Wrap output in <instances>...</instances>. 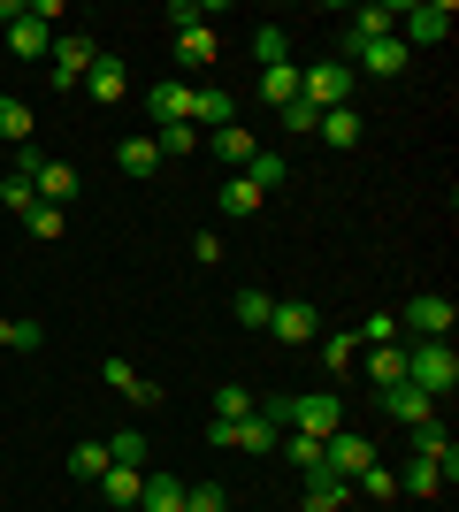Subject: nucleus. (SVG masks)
Returning a JSON list of instances; mask_svg holds the SVG:
<instances>
[{"label": "nucleus", "instance_id": "17", "mask_svg": "<svg viewBox=\"0 0 459 512\" xmlns=\"http://www.w3.org/2000/svg\"><path fill=\"white\" fill-rule=\"evenodd\" d=\"M115 169H123V176H153V169H161V146H153V138H138V130H131V138L115 146Z\"/></svg>", "mask_w": 459, "mask_h": 512}, {"label": "nucleus", "instance_id": "36", "mask_svg": "<svg viewBox=\"0 0 459 512\" xmlns=\"http://www.w3.org/2000/svg\"><path fill=\"white\" fill-rule=\"evenodd\" d=\"M0 207L31 214V207H39V184H31V176H16V169H8V176H0Z\"/></svg>", "mask_w": 459, "mask_h": 512}, {"label": "nucleus", "instance_id": "21", "mask_svg": "<svg viewBox=\"0 0 459 512\" xmlns=\"http://www.w3.org/2000/svg\"><path fill=\"white\" fill-rule=\"evenodd\" d=\"M276 444H284V428L268 421V413H245V421H238V444H230V451H276Z\"/></svg>", "mask_w": 459, "mask_h": 512}, {"label": "nucleus", "instance_id": "41", "mask_svg": "<svg viewBox=\"0 0 459 512\" xmlns=\"http://www.w3.org/2000/svg\"><path fill=\"white\" fill-rule=\"evenodd\" d=\"M268 314H276L268 291H238V321H245V329H268Z\"/></svg>", "mask_w": 459, "mask_h": 512}, {"label": "nucleus", "instance_id": "34", "mask_svg": "<svg viewBox=\"0 0 459 512\" xmlns=\"http://www.w3.org/2000/svg\"><path fill=\"white\" fill-rule=\"evenodd\" d=\"M108 467H115L108 444H77V451H69V474H77V482H100Z\"/></svg>", "mask_w": 459, "mask_h": 512}, {"label": "nucleus", "instance_id": "39", "mask_svg": "<svg viewBox=\"0 0 459 512\" xmlns=\"http://www.w3.org/2000/svg\"><path fill=\"white\" fill-rule=\"evenodd\" d=\"M222 214H261V192H253V184H245V176H230V184H222Z\"/></svg>", "mask_w": 459, "mask_h": 512}, {"label": "nucleus", "instance_id": "11", "mask_svg": "<svg viewBox=\"0 0 459 512\" xmlns=\"http://www.w3.org/2000/svg\"><path fill=\"white\" fill-rule=\"evenodd\" d=\"M314 329H322V314L306 299H276V314H268V337L276 344H314Z\"/></svg>", "mask_w": 459, "mask_h": 512}, {"label": "nucleus", "instance_id": "1", "mask_svg": "<svg viewBox=\"0 0 459 512\" xmlns=\"http://www.w3.org/2000/svg\"><path fill=\"white\" fill-rule=\"evenodd\" d=\"M261 413L276 428H299V436H337V428H345V406H337L329 390H291V398H268Z\"/></svg>", "mask_w": 459, "mask_h": 512}, {"label": "nucleus", "instance_id": "30", "mask_svg": "<svg viewBox=\"0 0 459 512\" xmlns=\"http://www.w3.org/2000/svg\"><path fill=\"white\" fill-rule=\"evenodd\" d=\"M153 146H161V161H184V153H199L207 138H199L192 123H169V130H153Z\"/></svg>", "mask_w": 459, "mask_h": 512}, {"label": "nucleus", "instance_id": "35", "mask_svg": "<svg viewBox=\"0 0 459 512\" xmlns=\"http://www.w3.org/2000/svg\"><path fill=\"white\" fill-rule=\"evenodd\" d=\"M69 192H77V169H62V161H46V169H39V199H46V207H62Z\"/></svg>", "mask_w": 459, "mask_h": 512}, {"label": "nucleus", "instance_id": "25", "mask_svg": "<svg viewBox=\"0 0 459 512\" xmlns=\"http://www.w3.org/2000/svg\"><path fill=\"white\" fill-rule=\"evenodd\" d=\"M398 490H406V497H437V490H444V474H437V467H429V459L414 451V459L398 467Z\"/></svg>", "mask_w": 459, "mask_h": 512}, {"label": "nucleus", "instance_id": "38", "mask_svg": "<svg viewBox=\"0 0 459 512\" xmlns=\"http://www.w3.org/2000/svg\"><path fill=\"white\" fill-rule=\"evenodd\" d=\"M352 497H383V505H391V497H398V474H391V467H368V474H352Z\"/></svg>", "mask_w": 459, "mask_h": 512}, {"label": "nucleus", "instance_id": "24", "mask_svg": "<svg viewBox=\"0 0 459 512\" xmlns=\"http://www.w3.org/2000/svg\"><path fill=\"white\" fill-rule=\"evenodd\" d=\"M276 459H291L299 474L322 467V436H299V428H284V444H276Z\"/></svg>", "mask_w": 459, "mask_h": 512}, {"label": "nucleus", "instance_id": "19", "mask_svg": "<svg viewBox=\"0 0 459 512\" xmlns=\"http://www.w3.org/2000/svg\"><path fill=\"white\" fill-rule=\"evenodd\" d=\"M238 176H245V184H253L261 199H268V192H284V176H291V169H284V153H253V161H245Z\"/></svg>", "mask_w": 459, "mask_h": 512}, {"label": "nucleus", "instance_id": "10", "mask_svg": "<svg viewBox=\"0 0 459 512\" xmlns=\"http://www.w3.org/2000/svg\"><path fill=\"white\" fill-rule=\"evenodd\" d=\"M322 467L329 474H368L375 444H368V436H352V428H337V436H322Z\"/></svg>", "mask_w": 459, "mask_h": 512}, {"label": "nucleus", "instance_id": "22", "mask_svg": "<svg viewBox=\"0 0 459 512\" xmlns=\"http://www.w3.org/2000/svg\"><path fill=\"white\" fill-rule=\"evenodd\" d=\"M138 490H146V467H108L100 474V497H108V505H138Z\"/></svg>", "mask_w": 459, "mask_h": 512}, {"label": "nucleus", "instance_id": "9", "mask_svg": "<svg viewBox=\"0 0 459 512\" xmlns=\"http://www.w3.org/2000/svg\"><path fill=\"white\" fill-rule=\"evenodd\" d=\"M375 406L391 413L398 428H437V398H429V390H414V383H391V390H375Z\"/></svg>", "mask_w": 459, "mask_h": 512}, {"label": "nucleus", "instance_id": "29", "mask_svg": "<svg viewBox=\"0 0 459 512\" xmlns=\"http://www.w3.org/2000/svg\"><path fill=\"white\" fill-rule=\"evenodd\" d=\"M176 54H184V69H207V62H215V31H207V23L176 31Z\"/></svg>", "mask_w": 459, "mask_h": 512}, {"label": "nucleus", "instance_id": "44", "mask_svg": "<svg viewBox=\"0 0 459 512\" xmlns=\"http://www.w3.org/2000/svg\"><path fill=\"white\" fill-rule=\"evenodd\" d=\"M276 123H284L291 138H314V107H306V100H291V107H276Z\"/></svg>", "mask_w": 459, "mask_h": 512}, {"label": "nucleus", "instance_id": "26", "mask_svg": "<svg viewBox=\"0 0 459 512\" xmlns=\"http://www.w3.org/2000/svg\"><path fill=\"white\" fill-rule=\"evenodd\" d=\"M245 413H261V390L222 383V390H215V421H245Z\"/></svg>", "mask_w": 459, "mask_h": 512}, {"label": "nucleus", "instance_id": "12", "mask_svg": "<svg viewBox=\"0 0 459 512\" xmlns=\"http://www.w3.org/2000/svg\"><path fill=\"white\" fill-rule=\"evenodd\" d=\"M100 375H108V390H115V398H131L138 413H146V406H161V390H153L146 375H138V367L123 360V352H108V360H100Z\"/></svg>", "mask_w": 459, "mask_h": 512}, {"label": "nucleus", "instance_id": "20", "mask_svg": "<svg viewBox=\"0 0 459 512\" xmlns=\"http://www.w3.org/2000/svg\"><path fill=\"white\" fill-rule=\"evenodd\" d=\"M368 375H375V390L406 383V344H368Z\"/></svg>", "mask_w": 459, "mask_h": 512}, {"label": "nucleus", "instance_id": "7", "mask_svg": "<svg viewBox=\"0 0 459 512\" xmlns=\"http://www.w3.org/2000/svg\"><path fill=\"white\" fill-rule=\"evenodd\" d=\"M459 321V306L444 299V291H421V299H406V314H398V329H414L421 344H444V329Z\"/></svg>", "mask_w": 459, "mask_h": 512}, {"label": "nucleus", "instance_id": "18", "mask_svg": "<svg viewBox=\"0 0 459 512\" xmlns=\"http://www.w3.org/2000/svg\"><path fill=\"white\" fill-rule=\"evenodd\" d=\"M314 138H322V146H360V115H352V107H329V115H314Z\"/></svg>", "mask_w": 459, "mask_h": 512}, {"label": "nucleus", "instance_id": "6", "mask_svg": "<svg viewBox=\"0 0 459 512\" xmlns=\"http://www.w3.org/2000/svg\"><path fill=\"white\" fill-rule=\"evenodd\" d=\"M0 23H8V54H16V62H46V54H54V31L31 23L23 0H0Z\"/></svg>", "mask_w": 459, "mask_h": 512}, {"label": "nucleus", "instance_id": "47", "mask_svg": "<svg viewBox=\"0 0 459 512\" xmlns=\"http://www.w3.org/2000/svg\"><path fill=\"white\" fill-rule=\"evenodd\" d=\"M192 253H199V268H215V260H222V237H215V230H199V237H192Z\"/></svg>", "mask_w": 459, "mask_h": 512}, {"label": "nucleus", "instance_id": "32", "mask_svg": "<svg viewBox=\"0 0 459 512\" xmlns=\"http://www.w3.org/2000/svg\"><path fill=\"white\" fill-rule=\"evenodd\" d=\"M39 344H46L39 321H8V314H0V352H39Z\"/></svg>", "mask_w": 459, "mask_h": 512}, {"label": "nucleus", "instance_id": "45", "mask_svg": "<svg viewBox=\"0 0 459 512\" xmlns=\"http://www.w3.org/2000/svg\"><path fill=\"white\" fill-rule=\"evenodd\" d=\"M352 360H360V337H352V329H345V337H329V367H352Z\"/></svg>", "mask_w": 459, "mask_h": 512}, {"label": "nucleus", "instance_id": "13", "mask_svg": "<svg viewBox=\"0 0 459 512\" xmlns=\"http://www.w3.org/2000/svg\"><path fill=\"white\" fill-rule=\"evenodd\" d=\"M306 512H352V474L314 467L306 474Z\"/></svg>", "mask_w": 459, "mask_h": 512}, {"label": "nucleus", "instance_id": "23", "mask_svg": "<svg viewBox=\"0 0 459 512\" xmlns=\"http://www.w3.org/2000/svg\"><path fill=\"white\" fill-rule=\"evenodd\" d=\"M138 505H146V512H184V482H176V474H146Z\"/></svg>", "mask_w": 459, "mask_h": 512}, {"label": "nucleus", "instance_id": "42", "mask_svg": "<svg viewBox=\"0 0 459 512\" xmlns=\"http://www.w3.org/2000/svg\"><path fill=\"white\" fill-rule=\"evenodd\" d=\"M23 230H31V237H46V245H54V237H62V207H46V199H39V207L23 214Z\"/></svg>", "mask_w": 459, "mask_h": 512}, {"label": "nucleus", "instance_id": "40", "mask_svg": "<svg viewBox=\"0 0 459 512\" xmlns=\"http://www.w3.org/2000/svg\"><path fill=\"white\" fill-rule=\"evenodd\" d=\"M222 505H230L222 482H184V512H222Z\"/></svg>", "mask_w": 459, "mask_h": 512}, {"label": "nucleus", "instance_id": "33", "mask_svg": "<svg viewBox=\"0 0 459 512\" xmlns=\"http://www.w3.org/2000/svg\"><path fill=\"white\" fill-rule=\"evenodd\" d=\"M253 62H261V69L291 62V46H284V31H276V23H253Z\"/></svg>", "mask_w": 459, "mask_h": 512}, {"label": "nucleus", "instance_id": "37", "mask_svg": "<svg viewBox=\"0 0 459 512\" xmlns=\"http://www.w3.org/2000/svg\"><path fill=\"white\" fill-rule=\"evenodd\" d=\"M146 436H138V428H123V436H108V459H115V467H146Z\"/></svg>", "mask_w": 459, "mask_h": 512}, {"label": "nucleus", "instance_id": "3", "mask_svg": "<svg viewBox=\"0 0 459 512\" xmlns=\"http://www.w3.org/2000/svg\"><path fill=\"white\" fill-rule=\"evenodd\" d=\"M352 92H360L352 62H314V69H299V100L314 107V115H329V107H352Z\"/></svg>", "mask_w": 459, "mask_h": 512}, {"label": "nucleus", "instance_id": "4", "mask_svg": "<svg viewBox=\"0 0 459 512\" xmlns=\"http://www.w3.org/2000/svg\"><path fill=\"white\" fill-rule=\"evenodd\" d=\"M414 69V54H406V39H352V77H375V85H391V77H406Z\"/></svg>", "mask_w": 459, "mask_h": 512}, {"label": "nucleus", "instance_id": "46", "mask_svg": "<svg viewBox=\"0 0 459 512\" xmlns=\"http://www.w3.org/2000/svg\"><path fill=\"white\" fill-rule=\"evenodd\" d=\"M23 8H31V23H46V31H54V23H62V16H69L62 0H23Z\"/></svg>", "mask_w": 459, "mask_h": 512}, {"label": "nucleus", "instance_id": "16", "mask_svg": "<svg viewBox=\"0 0 459 512\" xmlns=\"http://www.w3.org/2000/svg\"><path fill=\"white\" fill-rule=\"evenodd\" d=\"M85 92H92L100 107H115L123 92H131V69L115 62V54H100V62H92V77H85Z\"/></svg>", "mask_w": 459, "mask_h": 512}, {"label": "nucleus", "instance_id": "14", "mask_svg": "<svg viewBox=\"0 0 459 512\" xmlns=\"http://www.w3.org/2000/svg\"><path fill=\"white\" fill-rule=\"evenodd\" d=\"M192 92H199V85H153V92H146V115H153V130L192 123Z\"/></svg>", "mask_w": 459, "mask_h": 512}, {"label": "nucleus", "instance_id": "28", "mask_svg": "<svg viewBox=\"0 0 459 512\" xmlns=\"http://www.w3.org/2000/svg\"><path fill=\"white\" fill-rule=\"evenodd\" d=\"M398 31V8L383 0V8H352V39H391Z\"/></svg>", "mask_w": 459, "mask_h": 512}, {"label": "nucleus", "instance_id": "5", "mask_svg": "<svg viewBox=\"0 0 459 512\" xmlns=\"http://www.w3.org/2000/svg\"><path fill=\"white\" fill-rule=\"evenodd\" d=\"M92 62H100V46H92L85 31H54V54H46V69H54V85H62V92L85 85Z\"/></svg>", "mask_w": 459, "mask_h": 512}, {"label": "nucleus", "instance_id": "2", "mask_svg": "<svg viewBox=\"0 0 459 512\" xmlns=\"http://www.w3.org/2000/svg\"><path fill=\"white\" fill-rule=\"evenodd\" d=\"M406 383H414V390H429V398H437V406H444V398H452V383H459V360H452V344H406Z\"/></svg>", "mask_w": 459, "mask_h": 512}, {"label": "nucleus", "instance_id": "43", "mask_svg": "<svg viewBox=\"0 0 459 512\" xmlns=\"http://www.w3.org/2000/svg\"><path fill=\"white\" fill-rule=\"evenodd\" d=\"M352 337H360V344H398V314H368Z\"/></svg>", "mask_w": 459, "mask_h": 512}, {"label": "nucleus", "instance_id": "48", "mask_svg": "<svg viewBox=\"0 0 459 512\" xmlns=\"http://www.w3.org/2000/svg\"><path fill=\"white\" fill-rule=\"evenodd\" d=\"M39 169H46V153H39V146H16V176H31V184H39Z\"/></svg>", "mask_w": 459, "mask_h": 512}, {"label": "nucleus", "instance_id": "27", "mask_svg": "<svg viewBox=\"0 0 459 512\" xmlns=\"http://www.w3.org/2000/svg\"><path fill=\"white\" fill-rule=\"evenodd\" d=\"M261 100H268V107H291V100H299V69H291V62L261 69Z\"/></svg>", "mask_w": 459, "mask_h": 512}, {"label": "nucleus", "instance_id": "15", "mask_svg": "<svg viewBox=\"0 0 459 512\" xmlns=\"http://www.w3.org/2000/svg\"><path fill=\"white\" fill-rule=\"evenodd\" d=\"M207 153H215V161H230V176H238L245 161L261 153V138H253L245 123H230V130H207Z\"/></svg>", "mask_w": 459, "mask_h": 512}, {"label": "nucleus", "instance_id": "31", "mask_svg": "<svg viewBox=\"0 0 459 512\" xmlns=\"http://www.w3.org/2000/svg\"><path fill=\"white\" fill-rule=\"evenodd\" d=\"M0 138H8V146H31V107L8 100V92H0Z\"/></svg>", "mask_w": 459, "mask_h": 512}, {"label": "nucleus", "instance_id": "8", "mask_svg": "<svg viewBox=\"0 0 459 512\" xmlns=\"http://www.w3.org/2000/svg\"><path fill=\"white\" fill-rule=\"evenodd\" d=\"M398 23H406V54H414V46H444V39H452V0H421V8H398Z\"/></svg>", "mask_w": 459, "mask_h": 512}]
</instances>
